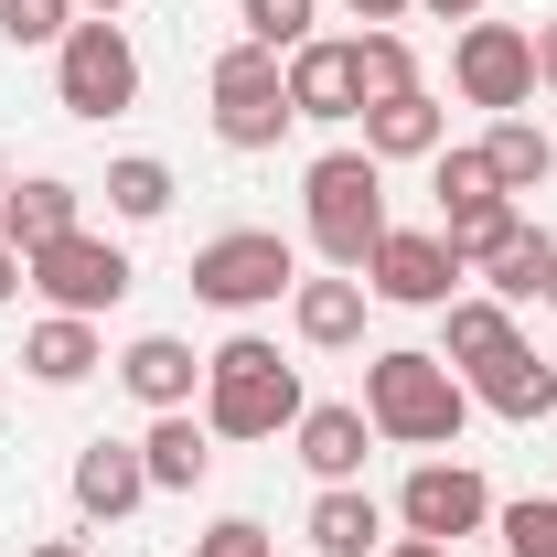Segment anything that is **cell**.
<instances>
[{"mask_svg": "<svg viewBox=\"0 0 557 557\" xmlns=\"http://www.w3.org/2000/svg\"><path fill=\"white\" fill-rule=\"evenodd\" d=\"M129 278H139L129 247H119V236H86V225L22 258V289H44V311H75V322L119 311V300H129Z\"/></svg>", "mask_w": 557, "mask_h": 557, "instance_id": "8992f818", "label": "cell"}, {"mask_svg": "<svg viewBox=\"0 0 557 557\" xmlns=\"http://www.w3.org/2000/svg\"><path fill=\"white\" fill-rule=\"evenodd\" d=\"M364 300H375V289H364L354 269H322V278L289 289V333H300L311 354H344V344H364Z\"/></svg>", "mask_w": 557, "mask_h": 557, "instance_id": "e0dca14e", "label": "cell"}, {"mask_svg": "<svg viewBox=\"0 0 557 557\" xmlns=\"http://www.w3.org/2000/svg\"><path fill=\"white\" fill-rule=\"evenodd\" d=\"M354 129H364L375 161H440V150H450V108H440L429 86H408V97H375Z\"/></svg>", "mask_w": 557, "mask_h": 557, "instance_id": "d6986e66", "label": "cell"}, {"mask_svg": "<svg viewBox=\"0 0 557 557\" xmlns=\"http://www.w3.org/2000/svg\"><path fill=\"white\" fill-rule=\"evenodd\" d=\"M504 344H525V333H515V311H504L493 289H461V300L440 311V364H450V375H472V364H493Z\"/></svg>", "mask_w": 557, "mask_h": 557, "instance_id": "cb8c5ba5", "label": "cell"}, {"mask_svg": "<svg viewBox=\"0 0 557 557\" xmlns=\"http://www.w3.org/2000/svg\"><path fill=\"white\" fill-rule=\"evenodd\" d=\"M75 225H86V194H75L65 172H33V183L0 194V247H11V258L54 247V236H75Z\"/></svg>", "mask_w": 557, "mask_h": 557, "instance_id": "ac0fdd59", "label": "cell"}, {"mask_svg": "<svg viewBox=\"0 0 557 557\" xmlns=\"http://www.w3.org/2000/svg\"><path fill=\"white\" fill-rule=\"evenodd\" d=\"M386 515H397V536H440V547H461V536H483V525H493V483L472 472V461H418Z\"/></svg>", "mask_w": 557, "mask_h": 557, "instance_id": "8fae6325", "label": "cell"}, {"mask_svg": "<svg viewBox=\"0 0 557 557\" xmlns=\"http://www.w3.org/2000/svg\"><path fill=\"white\" fill-rule=\"evenodd\" d=\"M364 429L375 440H397V450H450L461 440V418H472V386L440 364V354H418V344H386V354H364Z\"/></svg>", "mask_w": 557, "mask_h": 557, "instance_id": "6da1fadb", "label": "cell"}, {"mask_svg": "<svg viewBox=\"0 0 557 557\" xmlns=\"http://www.w3.org/2000/svg\"><path fill=\"white\" fill-rule=\"evenodd\" d=\"M547 269H557V236H547V225H525V214H515V225L493 236V258H483L472 278H483V289L504 300V311H525V300H547Z\"/></svg>", "mask_w": 557, "mask_h": 557, "instance_id": "7402d4cb", "label": "cell"}, {"mask_svg": "<svg viewBox=\"0 0 557 557\" xmlns=\"http://www.w3.org/2000/svg\"><path fill=\"white\" fill-rule=\"evenodd\" d=\"M75 33V0H0V44L11 54H44V44H65Z\"/></svg>", "mask_w": 557, "mask_h": 557, "instance_id": "f546056e", "label": "cell"}, {"mask_svg": "<svg viewBox=\"0 0 557 557\" xmlns=\"http://www.w3.org/2000/svg\"><path fill=\"white\" fill-rule=\"evenodd\" d=\"M139 461H150V493H194L214 472V429L205 408H161L150 429H139Z\"/></svg>", "mask_w": 557, "mask_h": 557, "instance_id": "44dd1931", "label": "cell"}, {"mask_svg": "<svg viewBox=\"0 0 557 557\" xmlns=\"http://www.w3.org/2000/svg\"><path fill=\"white\" fill-rule=\"evenodd\" d=\"M354 75H364V108H375V97H408L418 86V44L408 33H354Z\"/></svg>", "mask_w": 557, "mask_h": 557, "instance_id": "4316f807", "label": "cell"}, {"mask_svg": "<svg viewBox=\"0 0 557 557\" xmlns=\"http://www.w3.org/2000/svg\"><path fill=\"white\" fill-rule=\"evenodd\" d=\"M461 386H472V408H493L504 429H536V418H557V364H547L536 344H504L493 364H472Z\"/></svg>", "mask_w": 557, "mask_h": 557, "instance_id": "4fadbf2b", "label": "cell"}, {"mask_svg": "<svg viewBox=\"0 0 557 557\" xmlns=\"http://www.w3.org/2000/svg\"><path fill=\"white\" fill-rule=\"evenodd\" d=\"M75 11H97V22H119V11H129V0H75Z\"/></svg>", "mask_w": 557, "mask_h": 557, "instance_id": "74e56055", "label": "cell"}, {"mask_svg": "<svg viewBox=\"0 0 557 557\" xmlns=\"http://www.w3.org/2000/svg\"><path fill=\"white\" fill-rule=\"evenodd\" d=\"M22 557H86V536H44V547H22Z\"/></svg>", "mask_w": 557, "mask_h": 557, "instance_id": "d590c367", "label": "cell"}, {"mask_svg": "<svg viewBox=\"0 0 557 557\" xmlns=\"http://www.w3.org/2000/svg\"><path fill=\"white\" fill-rule=\"evenodd\" d=\"M54 108L65 119H119V108H139V44L119 33V22H75L65 44H54Z\"/></svg>", "mask_w": 557, "mask_h": 557, "instance_id": "52a82bcc", "label": "cell"}, {"mask_svg": "<svg viewBox=\"0 0 557 557\" xmlns=\"http://www.w3.org/2000/svg\"><path fill=\"white\" fill-rule=\"evenodd\" d=\"M108 364V344H97V322H75V311H44L33 333H22V375L33 386H86Z\"/></svg>", "mask_w": 557, "mask_h": 557, "instance_id": "603a6c76", "label": "cell"}, {"mask_svg": "<svg viewBox=\"0 0 557 557\" xmlns=\"http://www.w3.org/2000/svg\"><path fill=\"white\" fill-rule=\"evenodd\" d=\"M461 258H450V236L440 225H386V247L364 258V289L375 300H397V311H450L461 300Z\"/></svg>", "mask_w": 557, "mask_h": 557, "instance_id": "30bf717a", "label": "cell"}, {"mask_svg": "<svg viewBox=\"0 0 557 557\" xmlns=\"http://www.w3.org/2000/svg\"><path fill=\"white\" fill-rule=\"evenodd\" d=\"M429 194H440V236H450V258H461V269H483V258H493V236L525 214L515 194H504V183H493V161H483V150H440V161H429Z\"/></svg>", "mask_w": 557, "mask_h": 557, "instance_id": "9c48e42d", "label": "cell"}, {"mask_svg": "<svg viewBox=\"0 0 557 557\" xmlns=\"http://www.w3.org/2000/svg\"><path fill=\"white\" fill-rule=\"evenodd\" d=\"M472 150L493 161V183H504V194H547V172H557V129H547V119H525V108H515V119H493Z\"/></svg>", "mask_w": 557, "mask_h": 557, "instance_id": "d4e9b609", "label": "cell"}, {"mask_svg": "<svg viewBox=\"0 0 557 557\" xmlns=\"http://www.w3.org/2000/svg\"><path fill=\"white\" fill-rule=\"evenodd\" d=\"M536 86L557 97V22H536Z\"/></svg>", "mask_w": 557, "mask_h": 557, "instance_id": "d6a6232c", "label": "cell"}, {"mask_svg": "<svg viewBox=\"0 0 557 557\" xmlns=\"http://www.w3.org/2000/svg\"><path fill=\"white\" fill-rule=\"evenodd\" d=\"M205 429L214 440H278V429H300V364H278L269 333H225V344L205 354Z\"/></svg>", "mask_w": 557, "mask_h": 557, "instance_id": "7a4b0ae2", "label": "cell"}, {"mask_svg": "<svg viewBox=\"0 0 557 557\" xmlns=\"http://www.w3.org/2000/svg\"><path fill=\"white\" fill-rule=\"evenodd\" d=\"M493 536H504V557H557V493L493 504Z\"/></svg>", "mask_w": 557, "mask_h": 557, "instance_id": "f1b7e54d", "label": "cell"}, {"mask_svg": "<svg viewBox=\"0 0 557 557\" xmlns=\"http://www.w3.org/2000/svg\"><path fill=\"white\" fill-rule=\"evenodd\" d=\"M344 11H354V22H364V33H397V22H408L418 0H344Z\"/></svg>", "mask_w": 557, "mask_h": 557, "instance_id": "1f68e13d", "label": "cell"}, {"mask_svg": "<svg viewBox=\"0 0 557 557\" xmlns=\"http://www.w3.org/2000/svg\"><path fill=\"white\" fill-rule=\"evenodd\" d=\"M150 504V461H139V440H86L75 450V515L86 525H119Z\"/></svg>", "mask_w": 557, "mask_h": 557, "instance_id": "9a60e30c", "label": "cell"}, {"mask_svg": "<svg viewBox=\"0 0 557 557\" xmlns=\"http://www.w3.org/2000/svg\"><path fill=\"white\" fill-rule=\"evenodd\" d=\"M547 311H557V269H547Z\"/></svg>", "mask_w": 557, "mask_h": 557, "instance_id": "ab89813d", "label": "cell"}, {"mask_svg": "<svg viewBox=\"0 0 557 557\" xmlns=\"http://www.w3.org/2000/svg\"><path fill=\"white\" fill-rule=\"evenodd\" d=\"M386 504L364 483H322L311 493V515H300V536H311V557H386Z\"/></svg>", "mask_w": 557, "mask_h": 557, "instance_id": "2e32d148", "label": "cell"}, {"mask_svg": "<svg viewBox=\"0 0 557 557\" xmlns=\"http://www.w3.org/2000/svg\"><path fill=\"white\" fill-rule=\"evenodd\" d=\"M278 75H289V119H322V129L364 119V75H354V33H344V44H333V33H311L300 54H278Z\"/></svg>", "mask_w": 557, "mask_h": 557, "instance_id": "7c38bea8", "label": "cell"}, {"mask_svg": "<svg viewBox=\"0 0 557 557\" xmlns=\"http://www.w3.org/2000/svg\"><path fill=\"white\" fill-rule=\"evenodd\" d=\"M364 408H344V397H322V408H300V429H289V450H300V472L311 483H364Z\"/></svg>", "mask_w": 557, "mask_h": 557, "instance_id": "ffe728a7", "label": "cell"}, {"mask_svg": "<svg viewBox=\"0 0 557 557\" xmlns=\"http://www.w3.org/2000/svg\"><path fill=\"white\" fill-rule=\"evenodd\" d=\"M450 86L472 108H493V119L536 108V33L525 22H461L450 33Z\"/></svg>", "mask_w": 557, "mask_h": 557, "instance_id": "ba28073f", "label": "cell"}, {"mask_svg": "<svg viewBox=\"0 0 557 557\" xmlns=\"http://www.w3.org/2000/svg\"><path fill=\"white\" fill-rule=\"evenodd\" d=\"M236 22H247V44L300 54V44H311V22H322V0H236Z\"/></svg>", "mask_w": 557, "mask_h": 557, "instance_id": "83f0119b", "label": "cell"}, {"mask_svg": "<svg viewBox=\"0 0 557 557\" xmlns=\"http://www.w3.org/2000/svg\"><path fill=\"white\" fill-rule=\"evenodd\" d=\"M119 386H129L139 408H194L205 397V354L183 344V333H139V344H119Z\"/></svg>", "mask_w": 557, "mask_h": 557, "instance_id": "5bb4252c", "label": "cell"}, {"mask_svg": "<svg viewBox=\"0 0 557 557\" xmlns=\"http://www.w3.org/2000/svg\"><path fill=\"white\" fill-rule=\"evenodd\" d=\"M386 557H450L440 536H386Z\"/></svg>", "mask_w": 557, "mask_h": 557, "instance_id": "e575fe53", "label": "cell"}, {"mask_svg": "<svg viewBox=\"0 0 557 557\" xmlns=\"http://www.w3.org/2000/svg\"><path fill=\"white\" fill-rule=\"evenodd\" d=\"M11 289H22V258H11V247H0V300H11Z\"/></svg>", "mask_w": 557, "mask_h": 557, "instance_id": "8d00e7d4", "label": "cell"}, {"mask_svg": "<svg viewBox=\"0 0 557 557\" xmlns=\"http://www.w3.org/2000/svg\"><path fill=\"white\" fill-rule=\"evenodd\" d=\"M172 194H183L172 161H150V150H119V161H108V214H119V225H161Z\"/></svg>", "mask_w": 557, "mask_h": 557, "instance_id": "484cf974", "label": "cell"}, {"mask_svg": "<svg viewBox=\"0 0 557 557\" xmlns=\"http://www.w3.org/2000/svg\"><path fill=\"white\" fill-rule=\"evenodd\" d=\"M205 97H214V139H225V150H278V139L300 129V119H289V75H278V54L247 44V33L205 65Z\"/></svg>", "mask_w": 557, "mask_h": 557, "instance_id": "5b68a950", "label": "cell"}, {"mask_svg": "<svg viewBox=\"0 0 557 557\" xmlns=\"http://www.w3.org/2000/svg\"><path fill=\"white\" fill-rule=\"evenodd\" d=\"M418 11H429V22H483L493 0H418Z\"/></svg>", "mask_w": 557, "mask_h": 557, "instance_id": "836d02e7", "label": "cell"}, {"mask_svg": "<svg viewBox=\"0 0 557 557\" xmlns=\"http://www.w3.org/2000/svg\"><path fill=\"white\" fill-rule=\"evenodd\" d=\"M0 194H11V150H0Z\"/></svg>", "mask_w": 557, "mask_h": 557, "instance_id": "f35d334b", "label": "cell"}, {"mask_svg": "<svg viewBox=\"0 0 557 557\" xmlns=\"http://www.w3.org/2000/svg\"><path fill=\"white\" fill-rule=\"evenodd\" d=\"M194 557H278V536L258 525V515H214L205 536H194Z\"/></svg>", "mask_w": 557, "mask_h": 557, "instance_id": "4dcf8cb0", "label": "cell"}, {"mask_svg": "<svg viewBox=\"0 0 557 557\" xmlns=\"http://www.w3.org/2000/svg\"><path fill=\"white\" fill-rule=\"evenodd\" d=\"M300 289V247L278 236V225H225V236H205L194 247V300H214V311H269V300H289Z\"/></svg>", "mask_w": 557, "mask_h": 557, "instance_id": "277c9868", "label": "cell"}, {"mask_svg": "<svg viewBox=\"0 0 557 557\" xmlns=\"http://www.w3.org/2000/svg\"><path fill=\"white\" fill-rule=\"evenodd\" d=\"M300 214H311V247H322V269H354L386 247V161L375 150H322L311 172H300Z\"/></svg>", "mask_w": 557, "mask_h": 557, "instance_id": "3957f363", "label": "cell"}]
</instances>
